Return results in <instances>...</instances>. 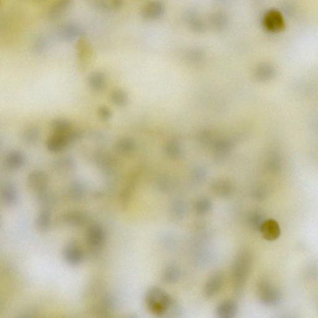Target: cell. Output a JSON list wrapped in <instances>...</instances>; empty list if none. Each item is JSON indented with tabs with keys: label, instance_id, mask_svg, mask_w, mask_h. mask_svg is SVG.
I'll list each match as a JSON object with an SVG mask.
<instances>
[{
	"label": "cell",
	"instance_id": "26",
	"mask_svg": "<svg viewBox=\"0 0 318 318\" xmlns=\"http://www.w3.org/2000/svg\"><path fill=\"white\" fill-rule=\"evenodd\" d=\"M118 148L119 149L123 152H127V151H130L134 148V144L131 141L125 140L121 141L118 144Z\"/></svg>",
	"mask_w": 318,
	"mask_h": 318
},
{
	"label": "cell",
	"instance_id": "4",
	"mask_svg": "<svg viewBox=\"0 0 318 318\" xmlns=\"http://www.w3.org/2000/svg\"><path fill=\"white\" fill-rule=\"evenodd\" d=\"M84 31L81 27L72 22H67L59 27L57 36L61 40L71 42L84 36Z\"/></svg>",
	"mask_w": 318,
	"mask_h": 318
},
{
	"label": "cell",
	"instance_id": "19",
	"mask_svg": "<svg viewBox=\"0 0 318 318\" xmlns=\"http://www.w3.org/2000/svg\"><path fill=\"white\" fill-rule=\"evenodd\" d=\"M212 203L209 198H203L198 201L196 205V210L198 214H205L211 211Z\"/></svg>",
	"mask_w": 318,
	"mask_h": 318
},
{
	"label": "cell",
	"instance_id": "11",
	"mask_svg": "<svg viewBox=\"0 0 318 318\" xmlns=\"http://www.w3.org/2000/svg\"><path fill=\"white\" fill-rule=\"evenodd\" d=\"M27 182L29 187L34 191H42L48 184V176L44 171L34 170L28 176Z\"/></svg>",
	"mask_w": 318,
	"mask_h": 318
},
{
	"label": "cell",
	"instance_id": "15",
	"mask_svg": "<svg viewBox=\"0 0 318 318\" xmlns=\"http://www.w3.org/2000/svg\"><path fill=\"white\" fill-rule=\"evenodd\" d=\"M40 137V129L36 127H30L26 128L22 132V140L29 145H33L37 143Z\"/></svg>",
	"mask_w": 318,
	"mask_h": 318
},
{
	"label": "cell",
	"instance_id": "24",
	"mask_svg": "<svg viewBox=\"0 0 318 318\" xmlns=\"http://www.w3.org/2000/svg\"><path fill=\"white\" fill-rule=\"evenodd\" d=\"M49 214L45 213H41L40 218L38 219V225L41 230H45L49 226Z\"/></svg>",
	"mask_w": 318,
	"mask_h": 318
},
{
	"label": "cell",
	"instance_id": "10",
	"mask_svg": "<svg viewBox=\"0 0 318 318\" xmlns=\"http://www.w3.org/2000/svg\"><path fill=\"white\" fill-rule=\"evenodd\" d=\"M26 161V157L23 152L20 150H12L6 155L4 163L7 169L14 171L21 169Z\"/></svg>",
	"mask_w": 318,
	"mask_h": 318
},
{
	"label": "cell",
	"instance_id": "14",
	"mask_svg": "<svg viewBox=\"0 0 318 318\" xmlns=\"http://www.w3.org/2000/svg\"><path fill=\"white\" fill-rule=\"evenodd\" d=\"M72 0H57L50 7L48 15L50 19H57L69 8Z\"/></svg>",
	"mask_w": 318,
	"mask_h": 318
},
{
	"label": "cell",
	"instance_id": "18",
	"mask_svg": "<svg viewBox=\"0 0 318 318\" xmlns=\"http://www.w3.org/2000/svg\"><path fill=\"white\" fill-rule=\"evenodd\" d=\"M90 84L91 87L95 90H100L104 87L105 84V76L101 72H95L90 77Z\"/></svg>",
	"mask_w": 318,
	"mask_h": 318
},
{
	"label": "cell",
	"instance_id": "22",
	"mask_svg": "<svg viewBox=\"0 0 318 318\" xmlns=\"http://www.w3.org/2000/svg\"><path fill=\"white\" fill-rule=\"evenodd\" d=\"M48 46V42L46 38L44 36H39L34 41L33 50L36 54H42L46 50Z\"/></svg>",
	"mask_w": 318,
	"mask_h": 318
},
{
	"label": "cell",
	"instance_id": "3",
	"mask_svg": "<svg viewBox=\"0 0 318 318\" xmlns=\"http://www.w3.org/2000/svg\"><path fill=\"white\" fill-rule=\"evenodd\" d=\"M74 137V134L71 130L67 132H54L47 141L48 150L52 152L63 150L67 147Z\"/></svg>",
	"mask_w": 318,
	"mask_h": 318
},
{
	"label": "cell",
	"instance_id": "20",
	"mask_svg": "<svg viewBox=\"0 0 318 318\" xmlns=\"http://www.w3.org/2000/svg\"><path fill=\"white\" fill-rule=\"evenodd\" d=\"M214 191L219 196L225 197L230 195L231 193V186L230 184L226 182H218L214 185Z\"/></svg>",
	"mask_w": 318,
	"mask_h": 318
},
{
	"label": "cell",
	"instance_id": "28",
	"mask_svg": "<svg viewBox=\"0 0 318 318\" xmlns=\"http://www.w3.org/2000/svg\"><path fill=\"white\" fill-rule=\"evenodd\" d=\"M255 195L257 198H264L265 192L262 191H260V190H258V191L255 192Z\"/></svg>",
	"mask_w": 318,
	"mask_h": 318
},
{
	"label": "cell",
	"instance_id": "27",
	"mask_svg": "<svg viewBox=\"0 0 318 318\" xmlns=\"http://www.w3.org/2000/svg\"><path fill=\"white\" fill-rule=\"evenodd\" d=\"M100 116L103 118L106 119L109 118L111 115L110 111L106 107H102L100 111Z\"/></svg>",
	"mask_w": 318,
	"mask_h": 318
},
{
	"label": "cell",
	"instance_id": "5",
	"mask_svg": "<svg viewBox=\"0 0 318 318\" xmlns=\"http://www.w3.org/2000/svg\"><path fill=\"white\" fill-rule=\"evenodd\" d=\"M166 6L163 2L154 0L144 4L141 10L142 17L146 20H156L163 17Z\"/></svg>",
	"mask_w": 318,
	"mask_h": 318
},
{
	"label": "cell",
	"instance_id": "7",
	"mask_svg": "<svg viewBox=\"0 0 318 318\" xmlns=\"http://www.w3.org/2000/svg\"><path fill=\"white\" fill-rule=\"evenodd\" d=\"M78 59L82 67L87 65L92 56L93 49L89 41L83 36L78 40L76 44Z\"/></svg>",
	"mask_w": 318,
	"mask_h": 318
},
{
	"label": "cell",
	"instance_id": "9",
	"mask_svg": "<svg viewBox=\"0 0 318 318\" xmlns=\"http://www.w3.org/2000/svg\"><path fill=\"white\" fill-rule=\"evenodd\" d=\"M93 8L103 12H113L122 7L123 0H86Z\"/></svg>",
	"mask_w": 318,
	"mask_h": 318
},
{
	"label": "cell",
	"instance_id": "25",
	"mask_svg": "<svg viewBox=\"0 0 318 318\" xmlns=\"http://www.w3.org/2000/svg\"><path fill=\"white\" fill-rule=\"evenodd\" d=\"M167 150L171 156H177L180 152V147L177 143L171 142L167 147Z\"/></svg>",
	"mask_w": 318,
	"mask_h": 318
},
{
	"label": "cell",
	"instance_id": "1",
	"mask_svg": "<svg viewBox=\"0 0 318 318\" xmlns=\"http://www.w3.org/2000/svg\"><path fill=\"white\" fill-rule=\"evenodd\" d=\"M252 265V257L248 251H242L235 258L232 267V276L235 291L241 294L243 290Z\"/></svg>",
	"mask_w": 318,
	"mask_h": 318
},
{
	"label": "cell",
	"instance_id": "2",
	"mask_svg": "<svg viewBox=\"0 0 318 318\" xmlns=\"http://www.w3.org/2000/svg\"><path fill=\"white\" fill-rule=\"evenodd\" d=\"M257 295L261 303L269 307L278 306L282 300L280 290L267 281H262L258 283Z\"/></svg>",
	"mask_w": 318,
	"mask_h": 318
},
{
	"label": "cell",
	"instance_id": "21",
	"mask_svg": "<svg viewBox=\"0 0 318 318\" xmlns=\"http://www.w3.org/2000/svg\"><path fill=\"white\" fill-rule=\"evenodd\" d=\"M51 128L54 132H63L71 130L70 123L64 120H56L52 121Z\"/></svg>",
	"mask_w": 318,
	"mask_h": 318
},
{
	"label": "cell",
	"instance_id": "17",
	"mask_svg": "<svg viewBox=\"0 0 318 318\" xmlns=\"http://www.w3.org/2000/svg\"><path fill=\"white\" fill-rule=\"evenodd\" d=\"M265 220L264 216L260 212H254L249 214L248 223L251 229L254 231H260V227Z\"/></svg>",
	"mask_w": 318,
	"mask_h": 318
},
{
	"label": "cell",
	"instance_id": "8",
	"mask_svg": "<svg viewBox=\"0 0 318 318\" xmlns=\"http://www.w3.org/2000/svg\"><path fill=\"white\" fill-rule=\"evenodd\" d=\"M223 272H217L208 279L205 287V294L208 297H212L218 294L224 284Z\"/></svg>",
	"mask_w": 318,
	"mask_h": 318
},
{
	"label": "cell",
	"instance_id": "6",
	"mask_svg": "<svg viewBox=\"0 0 318 318\" xmlns=\"http://www.w3.org/2000/svg\"><path fill=\"white\" fill-rule=\"evenodd\" d=\"M259 231L263 237L269 241H276L281 235L280 225L277 221L272 219H265Z\"/></svg>",
	"mask_w": 318,
	"mask_h": 318
},
{
	"label": "cell",
	"instance_id": "23",
	"mask_svg": "<svg viewBox=\"0 0 318 318\" xmlns=\"http://www.w3.org/2000/svg\"><path fill=\"white\" fill-rule=\"evenodd\" d=\"M112 100L116 104L123 105L127 104V96L122 91H116L112 94Z\"/></svg>",
	"mask_w": 318,
	"mask_h": 318
},
{
	"label": "cell",
	"instance_id": "13",
	"mask_svg": "<svg viewBox=\"0 0 318 318\" xmlns=\"http://www.w3.org/2000/svg\"><path fill=\"white\" fill-rule=\"evenodd\" d=\"M238 305L233 300H226L219 304L216 308V315L219 318H233L236 316Z\"/></svg>",
	"mask_w": 318,
	"mask_h": 318
},
{
	"label": "cell",
	"instance_id": "16",
	"mask_svg": "<svg viewBox=\"0 0 318 318\" xmlns=\"http://www.w3.org/2000/svg\"><path fill=\"white\" fill-rule=\"evenodd\" d=\"M1 195L4 202L11 204L15 203L17 198V191L13 185L9 183L3 185L1 188Z\"/></svg>",
	"mask_w": 318,
	"mask_h": 318
},
{
	"label": "cell",
	"instance_id": "12",
	"mask_svg": "<svg viewBox=\"0 0 318 318\" xmlns=\"http://www.w3.org/2000/svg\"><path fill=\"white\" fill-rule=\"evenodd\" d=\"M264 23L269 31L278 32L284 26V21L281 14L276 11H271L265 16Z\"/></svg>",
	"mask_w": 318,
	"mask_h": 318
}]
</instances>
